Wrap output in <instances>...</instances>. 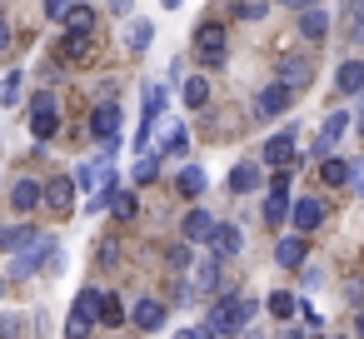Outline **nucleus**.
<instances>
[{
	"label": "nucleus",
	"mask_w": 364,
	"mask_h": 339,
	"mask_svg": "<svg viewBox=\"0 0 364 339\" xmlns=\"http://www.w3.org/2000/svg\"><path fill=\"white\" fill-rule=\"evenodd\" d=\"M255 314H259V299H255V294H225V299H215V304H210V329H205L200 339L235 334V329H245Z\"/></svg>",
	"instance_id": "obj_1"
},
{
	"label": "nucleus",
	"mask_w": 364,
	"mask_h": 339,
	"mask_svg": "<svg viewBox=\"0 0 364 339\" xmlns=\"http://www.w3.org/2000/svg\"><path fill=\"white\" fill-rule=\"evenodd\" d=\"M75 185L85 190V210H90V215H100V210L110 205V195H115V170H110V155H105V160H85V165L75 170Z\"/></svg>",
	"instance_id": "obj_2"
},
{
	"label": "nucleus",
	"mask_w": 364,
	"mask_h": 339,
	"mask_svg": "<svg viewBox=\"0 0 364 339\" xmlns=\"http://www.w3.org/2000/svg\"><path fill=\"white\" fill-rule=\"evenodd\" d=\"M55 259V240L50 235H36V244H26L21 254H11V279H31L41 264Z\"/></svg>",
	"instance_id": "obj_3"
},
{
	"label": "nucleus",
	"mask_w": 364,
	"mask_h": 339,
	"mask_svg": "<svg viewBox=\"0 0 364 339\" xmlns=\"http://www.w3.org/2000/svg\"><path fill=\"white\" fill-rule=\"evenodd\" d=\"M90 324H100V289H80V294H75V309H70L65 334H70V339H85Z\"/></svg>",
	"instance_id": "obj_4"
},
{
	"label": "nucleus",
	"mask_w": 364,
	"mask_h": 339,
	"mask_svg": "<svg viewBox=\"0 0 364 339\" xmlns=\"http://www.w3.org/2000/svg\"><path fill=\"white\" fill-rule=\"evenodd\" d=\"M55 125H60V105H55V95H50V90L31 95V130L46 140V135H55Z\"/></svg>",
	"instance_id": "obj_5"
},
{
	"label": "nucleus",
	"mask_w": 364,
	"mask_h": 339,
	"mask_svg": "<svg viewBox=\"0 0 364 339\" xmlns=\"http://www.w3.org/2000/svg\"><path fill=\"white\" fill-rule=\"evenodd\" d=\"M195 50L205 65H225V26H200L195 31Z\"/></svg>",
	"instance_id": "obj_6"
},
{
	"label": "nucleus",
	"mask_w": 364,
	"mask_h": 339,
	"mask_svg": "<svg viewBox=\"0 0 364 339\" xmlns=\"http://www.w3.org/2000/svg\"><path fill=\"white\" fill-rule=\"evenodd\" d=\"M289 215H294V230H299V235H309V230H319L324 205H319L314 195H299V200H289Z\"/></svg>",
	"instance_id": "obj_7"
},
{
	"label": "nucleus",
	"mask_w": 364,
	"mask_h": 339,
	"mask_svg": "<svg viewBox=\"0 0 364 339\" xmlns=\"http://www.w3.org/2000/svg\"><path fill=\"white\" fill-rule=\"evenodd\" d=\"M309 80H314V65H309L304 55H289V60L279 65V85H284V90H304Z\"/></svg>",
	"instance_id": "obj_8"
},
{
	"label": "nucleus",
	"mask_w": 364,
	"mask_h": 339,
	"mask_svg": "<svg viewBox=\"0 0 364 339\" xmlns=\"http://www.w3.org/2000/svg\"><path fill=\"white\" fill-rule=\"evenodd\" d=\"M90 135H100V140H115L120 135V105H95L90 110Z\"/></svg>",
	"instance_id": "obj_9"
},
{
	"label": "nucleus",
	"mask_w": 364,
	"mask_h": 339,
	"mask_svg": "<svg viewBox=\"0 0 364 339\" xmlns=\"http://www.w3.org/2000/svg\"><path fill=\"white\" fill-rule=\"evenodd\" d=\"M210 254H240V244H245V235H240V225H210Z\"/></svg>",
	"instance_id": "obj_10"
},
{
	"label": "nucleus",
	"mask_w": 364,
	"mask_h": 339,
	"mask_svg": "<svg viewBox=\"0 0 364 339\" xmlns=\"http://www.w3.org/2000/svg\"><path fill=\"white\" fill-rule=\"evenodd\" d=\"M289 155H294V120H289V130H279V135L264 145V165L284 170V165H289Z\"/></svg>",
	"instance_id": "obj_11"
},
{
	"label": "nucleus",
	"mask_w": 364,
	"mask_h": 339,
	"mask_svg": "<svg viewBox=\"0 0 364 339\" xmlns=\"http://www.w3.org/2000/svg\"><path fill=\"white\" fill-rule=\"evenodd\" d=\"M70 195H75V180H65V175L41 185V205H50V210H70Z\"/></svg>",
	"instance_id": "obj_12"
},
{
	"label": "nucleus",
	"mask_w": 364,
	"mask_h": 339,
	"mask_svg": "<svg viewBox=\"0 0 364 339\" xmlns=\"http://www.w3.org/2000/svg\"><path fill=\"white\" fill-rule=\"evenodd\" d=\"M284 105H289V90L274 80L269 90H259V100H255V115H259V120H269V115H279Z\"/></svg>",
	"instance_id": "obj_13"
},
{
	"label": "nucleus",
	"mask_w": 364,
	"mask_h": 339,
	"mask_svg": "<svg viewBox=\"0 0 364 339\" xmlns=\"http://www.w3.org/2000/svg\"><path fill=\"white\" fill-rule=\"evenodd\" d=\"M26 244H36L31 225H0V249H6V254H21Z\"/></svg>",
	"instance_id": "obj_14"
},
{
	"label": "nucleus",
	"mask_w": 364,
	"mask_h": 339,
	"mask_svg": "<svg viewBox=\"0 0 364 339\" xmlns=\"http://www.w3.org/2000/svg\"><path fill=\"white\" fill-rule=\"evenodd\" d=\"M299 36H304V41H319V36H329V11L309 6V11L299 16Z\"/></svg>",
	"instance_id": "obj_15"
},
{
	"label": "nucleus",
	"mask_w": 364,
	"mask_h": 339,
	"mask_svg": "<svg viewBox=\"0 0 364 339\" xmlns=\"http://www.w3.org/2000/svg\"><path fill=\"white\" fill-rule=\"evenodd\" d=\"M11 205H16L21 215H31V210L41 205V185H36V180H16V185H11Z\"/></svg>",
	"instance_id": "obj_16"
},
{
	"label": "nucleus",
	"mask_w": 364,
	"mask_h": 339,
	"mask_svg": "<svg viewBox=\"0 0 364 339\" xmlns=\"http://www.w3.org/2000/svg\"><path fill=\"white\" fill-rule=\"evenodd\" d=\"M130 314H135L140 329H160V324H165V304H160V299H135Z\"/></svg>",
	"instance_id": "obj_17"
},
{
	"label": "nucleus",
	"mask_w": 364,
	"mask_h": 339,
	"mask_svg": "<svg viewBox=\"0 0 364 339\" xmlns=\"http://www.w3.org/2000/svg\"><path fill=\"white\" fill-rule=\"evenodd\" d=\"M334 85H339L344 95H359V90H364V60H344L339 75H334Z\"/></svg>",
	"instance_id": "obj_18"
},
{
	"label": "nucleus",
	"mask_w": 364,
	"mask_h": 339,
	"mask_svg": "<svg viewBox=\"0 0 364 339\" xmlns=\"http://www.w3.org/2000/svg\"><path fill=\"white\" fill-rule=\"evenodd\" d=\"M344 120H349V115H339V110H334V115H329V120L319 125V145H314L319 155H329V150L339 145V135H344Z\"/></svg>",
	"instance_id": "obj_19"
},
{
	"label": "nucleus",
	"mask_w": 364,
	"mask_h": 339,
	"mask_svg": "<svg viewBox=\"0 0 364 339\" xmlns=\"http://www.w3.org/2000/svg\"><path fill=\"white\" fill-rule=\"evenodd\" d=\"M284 215H289V190L269 185V195H264V220H269V225H284Z\"/></svg>",
	"instance_id": "obj_20"
},
{
	"label": "nucleus",
	"mask_w": 364,
	"mask_h": 339,
	"mask_svg": "<svg viewBox=\"0 0 364 339\" xmlns=\"http://www.w3.org/2000/svg\"><path fill=\"white\" fill-rule=\"evenodd\" d=\"M210 225H215V220H210V210H190L180 230H185V240H190V244H205V235H210Z\"/></svg>",
	"instance_id": "obj_21"
},
{
	"label": "nucleus",
	"mask_w": 364,
	"mask_h": 339,
	"mask_svg": "<svg viewBox=\"0 0 364 339\" xmlns=\"http://www.w3.org/2000/svg\"><path fill=\"white\" fill-rule=\"evenodd\" d=\"M274 259H279L284 269H294V264H304V240H299V235H284V240L274 244Z\"/></svg>",
	"instance_id": "obj_22"
},
{
	"label": "nucleus",
	"mask_w": 364,
	"mask_h": 339,
	"mask_svg": "<svg viewBox=\"0 0 364 339\" xmlns=\"http://www.w3.org/2000/svg\"><path fill=\"white\" fill-rule=\"evenodd\" d=\"M65 31H75V36H95V11H90V6H70V11H65Z\"/></svg>",
	"instance_id": "obj_23"
},
{
	"label": "nucleus",
	"mask_w": 364,
	"mask_h": 339,
	"mask_svg": "<svg viewBox=\"0 0 364 339\" xmlns=\"http://www.w3.org/2000/svg\"><path fill=\"white\" fill-rule=\"evenodd\" d=\"M195 284H200L205 294L225 284V279H220V254H205V259H200V269H195Z\"/></svg>",
	"instance_id": "obj_24"
},
{
	"label": "nucleus",
	"mask_w": 364,
	"mask_h": 339,
	"mask_svg": "<svg viewBox=\"0 0 364 339\" xmlns=\"http://www.w3.org/2000/svg\"><path fill=\"white\" fill-rule=\"evenodd\" d=\"M259 185H264L259 165H240V170L230 175V190H235V195H245V190H259Z\"/></svg>",
	"instance_id": "obj_25"
},
{
	"label": "nucleus",
	"mask_w": 364,
	"mask_h": 339,
	"mask_svg": "<svg viewBox=\"0 0 364 339\" xmlns=\"http://www.w3.org/2000/svg\"><path fill=\"white\" fill-rule=\"evenodd\" d=\"M150 36H155V31H150V21H130V31H125V45H130L135 55H145V50H150Z\"/></svg>",
	"instance_id": "obj_26"
},
{
	"label": "nucleus",
	"mask_w": 364,
	"mask_h": 339,
	"mask_svg": "<svg viewBox=\"0 0 364 339\" xmlns=\"http://www.w3.org/2000/svg\"><path fill=\"white\" fill-rule=\"evenodd\" d=\"M319 180H324L329 190H334V185H344V180H349V160H339V155H329V160L319 165Z\"/></svg>",
	"instance_id": "obj_27"
},
{
	"label": "nucleus",
	"mask_w": 364,
	"mask_h": 339,
	"mask_svg": "<svg viewBox=\"0 0 364 339\" xmlns=\"http://www.w3.org/2000/svg\"><path fill=\"white\" fill-rule=\"evenodd\" d=\"M60 55H65V60H85V55H90V36H75V31H65V41H60Z\"/></svg>",
	"instance_id": "obj_28"
},
{
	"label": "nucleus",
	"mask_w": 364,
	"mask_h": 339,
	"mask_svg": "<svg viewBox=\"0 0 364 339\" xmlns=\"http://www.w3.org/2000/svg\"><path fill=\"white\" fill-rule=\"evenodd\" d=\"M205 100H210V80H205V75H195V80H185V105H190V110H200Z\"/></svg>",
	"instance_id": "obj_29"
},
{
	"label": "nucleus",
	"mask_w": 364,
	"mask_h": 339,
	"mask_svg": "<svg viewBox=\"0 0 364 339\" xmlns=\"http://www.w3.org/2000/svg\"><path fill=\"white\" fill-rule=\"evenodd\" d=\"M105 210H115V215H120V220H130V215H135V210H140V200H135V195H130V190H115V195H110V205H105Z\"/></svg>",
	"instance_id": "obj_30"
},
{
	"label": "nucleus",
	"mask_w": 364,
	"mask_h": 339,
	"mask_svg": "<svg viewBox=\"0 0 364 339\" xmlns=\"http://www.w3.org/2000/svg\"><path fill=\"white\" fill-rule=\"evenodd\" d=\"M100 324H125V304L115 294H100Z\"/></svg>",
	"instance_id": "obj_31"
},
{
	"label": "nucleus",
	"mask_w": 364,
	"mask_h": 339,
	"mask_svg": "<svg viewBox=\"0 0 364 339\" xmlns=\"http://www.w3.org/2000/svg\"><path fill=\"white\" fill-rule=\"evenodd\" d=\"M180 195H190V200H195V195H205V170H195V165H190V170L180 175Z\"/></svg>",
	"instance_id": "obj_32"
},
{
	"label": "nucleus",
	"mask_w": 364,
	"mask_h": 339,
	"mask_svg": "<svg viewBox=\"0 0 364 339\" xmlns=\"http://www.w3.org/2000/svg\"><path fill=\"white\" fill-rule=\"evenodd\" d=\"M294 304H299V299H294V294H284V289H279V294H269V314H274V319H289V314H294Z\"/></svg>",
	"instance_id": "obj_33"
},
{
	"label": "nucleus",
	"mask_w": 364,
	"mask_h": 339,
	"mask_svg": "<svg viewBox=\"0 0 364 339\" xmlns=\"http://www.w3.org/2000/svg\"><path fill=\"white\" fill-rule=\"evenodd\" d=\"M349 41H364V0L349 6Z\"/></svg>",
	"instance_id": "obj_34"
},
{
	"label": "nucleus",
	"mask_w": 364,
	"mask_h": 339,
	"mask_svg": "<svg viewBox=\"0 0 364 339\" xmlns=\"http://www.w3.org/2000/svg\"><path fill=\"white\" fill-rule=\"evenodd\" d=\"M21 80H26V75H16V70L6 75V85H0V105H11V100L21 95Z\"/></svg>",
	"instance_id": "obj_35"
},
{
	"label": "nucleus",
	"mask_w": 364,
	"mask_h": 339,
	"mask_svg": "<svg viewBox=\"0 0 364 339\" xmlns=\"http://www.w3.org/2000/svg\"><path fill=\"white\" fill-rule=\"evenodd\" d=\"M264 0H245V6H240V21H264Z\"/></svg>",
	"instance_id": "obj_36"
},
{
	"label": "nucleus",
	"mask_w": 364,
	"mask_h": 339,
	"mask_svg": "<svg viewBox=\"0 0 364 339\" xmlns=\"http://www.w3.org/2000/svg\"><path fill=\"white\" fill-rule=\"evenodd\" d=\"M155 175H160V165H155V160H150V155H145V160H140V165H135V180H140V185H150V180H155Z\"/></svg>",
	"instance_id": "obj_37"
},
{
	"label": "nucleus",
	"mask_w": 364,
	"mask_h": 339,
	"mask_svg": "<svg viewBox=\"0 0 364 339\" xmlns=\"http://www.w3.org/2000/svg\"><path fill=\"white\" fill-rule=\"evenodd\" d=\"M344 185H354V190H359V200H364V160H354V165H349V180H344Z\"/></svg>",
	"instance_id": "obj_38"
},
{
	"label": "nucleus",
	"mask_w": 364,
	"mask_h": 339,
	"mask_svg": "<svg viewBox=\"0 0 364 339\" xmlns=\"http://www.w3.org/2000/svg\"><path fill=\"white\" fill-rule=\"evenodd\" d=\"M70 6H75V0H46V16H50V21H65Z\"/></svg>",
	"instance_id": "obj_39"
},
{
	"label": "nucleus",
	"mask_w": 364,
	"mask_h": 339,
	"mask_svg": "<svg viewBox=\"0 0 364 339\" xmlns=\"http://www.w3.org/2000/svg\"><path fill=\"white\" fill-rule=\"evenodd\" d=\"M21 334V319L16 314H0V339H16Z\"/></svg>",
	"instance_id": "obj_40"
},
{
	"label": "nucleus",
	"mask_w": 364,
	"mask_h": 339,
	"mask_svg": "<svg viewBox=\"0 0 364 339\" xmlns=\"http://www.w3.org/2000/svg\"><path fill=\"white\" fill-rule=\"evenodd\" d=\"M185 150H190V140H185V130L175 125V130H170V155H185Z\"/></svg>",
	"instance_id": "obj_41"
},
{
	"label": "nucleus",
	"mask_w": 364,
	"mask_h": 339,
	"mask_svg": "<svg viewBox=\"0 0 364 339\" xmlns=\"http://www.w3.org/2000/svg\"><path fill=\"white\" fill-rule=\"evenodd\" d=\"M170 264L185 269V264H190V244H170Z\"/></svg>",
	"instance_id": "obj_42"
},
{
	"label": "nucleus",
	"mask_w": 364,
	"mask_h": 339,
	"mask_svg": "<svg viewBox=\"0 0 364 339\" xmlns=\"http://www.w3.org/2000/svg\"><path fill=\"white\" fill-rule=\"evenodd\" d=\"M279 339H304V334H299L294 324H284V329H279Z\"/></svg>",
	"instance_id": "obj_43"
},
{
	"label": "nucleus",
	"mask_w": 364,
	"mask_h": 339,
	"mask_svg": "<svg viewBox=\"0 0 364 339\" xmlns=\"http://www.w3.org/2000/svg\"><path fill=\"white\" fill-rule=\"evenodd\" d=\"M0 45H11V26H6V16H0Z\"/></svg>",
	"instance_id": "obj_44"
},
{
	"label": "nucleus",
	"mask_w": 364,
	"mask_h": 339,
	"mask_svg": "<svg viewBox=\"0 0 364 339\" xmlns=\"http://www.w3.org/2000/svg\"><path fill=\"white\" fill-rule=\"evenodd\" d=\"M284 6H289V11H309V6H314V0H284Z\"/></svg>",
	"instance_id": "obj_45"
},
{
	"label": "nucleus",
	"mask_w": 364,
	"mask_h": 339,
	"mask_svg": "<svg viewBox=\"0 0 364 339\" xmlns=\"http://www.w3.org/2000/svg\"><path fill=\"white\" fill-rule=\"evenodd\" d=\"M354 334H359V339H364V309H359V314H354Z\"/></svg>",
	"instance_id": "obj_46"
},
{
	"label": "nucleus",
	"mask_w": 364,
	"mask_h": 339,
	"mask_svg": "<svg viewBox=\"0 0 364 339\" xmlns=\"http://www.w3.org/2000/svg\"><path fill=\"white\" fill-rule=\"evenodd\" d=\"M175 339H200V329H180V334H175Z\"/></svg>",
	"instance_id": "obj_47"
},
{
	"label": "nucleus",
	"mask_w": 364,
	"mask_h": 339,
	"mask_svg": "<svg viewBox=\"0 0 364 339\" xmlns=\"http://www.w3.org/2000/svg\"><path fill=\"white\" fill-rule=\"evenodd\" d=\"M110 6H115V11H130V0H110Z\"/></svg>",
	"instance_id": "obj_48"
},
{
	"label": "nucleus",
	"mask_w": 364,
	"mask_h": 339,
	"mask_svg": "<svg viewBox=\"0 0 364 339\" xmlns=\"http://www.w3.org/2000/svg\"><path fill=\"white\" fill-rule=\"evenodd\" d=\"M354 125H359V135H364V105H359V120H354Z\"/></svg>",
	"instance_id": "obj_49"
},
{
	"label": "nucleus",
	"mask_w": 364,
	"mask_h": 339,
	"mask_svg": "<svg viewBox=\"0 0 364 339\" xmlns=\"http://www.w3.org/2000/svg\"><path fill=\"white\" fill-rule=\"evenodd\" d=\"M160 6H165V11H175V6H180V0H160Z\"/></svg>",
	"instance_id": "obj_50"
},
{
	"label": "nucleus",
	"mask_w": 364,
	"mask_h": 339,
	"mask_svg": "<svg viewBox=\"0 0 364 339\" xmlns=\"http://www.w3.org/2000/svg\"><path fill=\"white\" fill-rule=\"evenodd\" d=\"M245 339H264V334H259V329H250V334H245Z\"/></svg>",
	"instance_id": "obj_51"
}]
</instances>
